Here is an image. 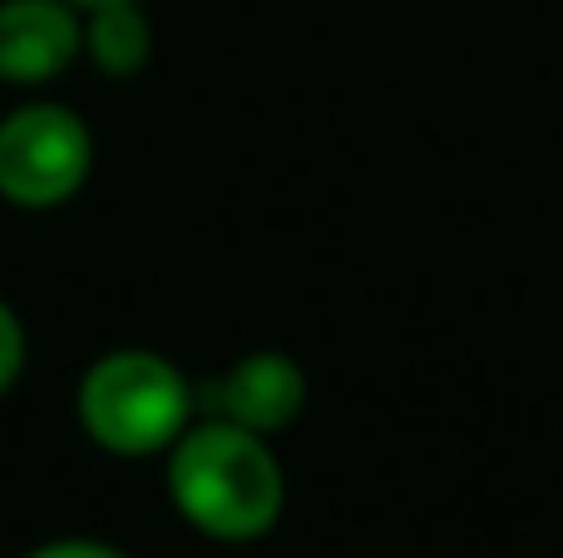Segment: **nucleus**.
<instances>
[{
	"instance_id": "nucleus-1",
	"label": "nucleus",
	"mask_w": 563,
	"mask_h": 558,
	"mask_svg": "<svg viewBox=\"0 0 563 558\" xmlns=\"http://www.w3.org/2000/svg\"><path fill=\"white\" fill-rule=\"evenodd\" d=\"M168 500L198 534L218 544H253L287 510V475L267 435L208 415L168 450Z\"/></svg>"
},
{
	"instance_id": "nucleus-2",
	"label": "nucleus",
	"mask_w": 563,
	"mask_h": 558,
	"mask_svg": "<svg viewBox=\"0 0 563 558\" xmlns=\"http://www.w3.org/2000/svg\"><path fill=\"white\" fill-rule=\"evenodd\" d=\"M75 415L104 455L154 460L194 425V386L164 351L119 346L79 376Z\"/></svg>"
},
{
	"instance_id": "nucleus-3",
	"label": "nucleus",
	"mask_w": 563,
	"mask_h": 558,
	"mask_svg": "<svg viewBox=\"0 0 563 558\" xmlns=\"http://www.w3.org/2000/svg\"><path fill=\"white\" fill-rule=\"evenodd\" d=\"M95 174V134L69 104L30 99L0 119V203L49 213Z\"/></svg>"
},
{
	"instance_id": "nucleus-4",
	"label": "nucleus",
	"mask_w": 563,
	"mask_h": 558,
	"mask_svg": "<svg viewBox=\"0 0 563 558\" xmlns=\"http://www.w3.org/2000/svg\"><path fill=\"white\" fill-rule=\"evenodd\" d=\"M85 55V10L69 0H0V85L35 89Z\"/></svg>"
},
{
	"instance_id": "nucleus-5",
	"label": "nucleus",
	"mask_w": 563,
	"mask_h": 558,
	"mask_svg": "<svg viewBox=\"0 0 563 558\" xmlns=\"http://www.w3.org/2000/svg\"><path fill=\"white\" fill-rule=\"evenodd\" d=\"M307 405V371L287 351H247L213 381V415L257 435H277Z\"/></svg>"
},
{
	"instance_id": "nucleus-6",
	"label": "nucleus",
	"mask_w": 563,
	"mask_h": 558,
	"mask_svg": "<svg viewBox=\"0 0 563 558\" xmlns=\"http://www.w3.org/2000/svg\"><path fill=\"white\" fill-rule=\"evenodd\" d=\"M85 55L99 75L134 79L154 55V20L144 0H114V5L85 10Z\"/></svg>"
},
{
	"instance_id": "nucleus-7",
	"label": "nucleus",
	"mask_w": 563,
	"mask_h": 558,
	"mask_svg": "<svg viewBox=\"0 0 563 558\" xmlns=\"http://www.w3.org/2000/svg\"><path fill=\"white\" fill-rule=\"evenodd\" d=\"M25 356H30V342H25V326H20L15 306L0 297V395L20 381L25 371Z\"/></svg>"
},
{
	"instance_id": "nucleus-8",
	"label": "nucleus",
	"mask_w": 563,
	"mask_h": 558,
	"mask_svg": "<svg viewBox=\"0 0 563 558\" xmlns=\"http://www.w3.org/2000/svg\"><path fill=\"white\" fill-rule=\"evenodd\" d=\"M25 558H129V554H119L114 544H99V539H49L40 549H30Z\"/></svg>"
},
{
	"instance_id": "nucleus-9",
	"label": "nucleus",
	"mask_w": 563,
	"mask_h": 558,
	"mask_svg": "<svg viewBox=\"0 0 563 558\" xmlns=\"http://www.w3.org/2000/svg\"><path fill=\"white\" fill-rule=\"evenodd\" d=\"M69 5H79V10H95V5H114V0H69Z\"/></svg>"
}]
</instances>
